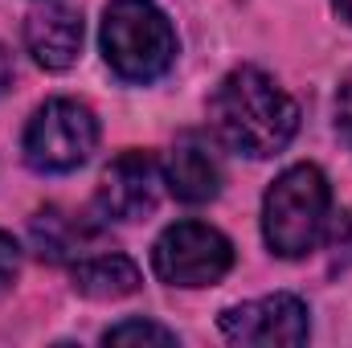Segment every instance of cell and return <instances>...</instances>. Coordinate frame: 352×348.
I'll use <instances>...</instances> for the list:
<instances>
[{"label":"cell","mask_w":352,"mask_h":348,"mask_svg":"<svg viewBox=\"0 0 352 348\" xmlns=\"http://www.w3.org/2000/svg\"><path fill=\"white\" fill-rule=\"evenodd\" d=\"M332 4H336V12H340V17L352 25V0H332Z\"/></svg>","instance_id":"e0dca14e"},{"label":"cell","mask_w":352,"mask_h":348,"mask_svg":"<svg viewBox=\"0 0 352 348\" xmlns=\"http://www.w3.org/2000/svg\"><path fill=\"white\" fill-rule=\"evenodd\" d=\"M25 45L37 66L70 70L82 54V12L66 4H45L25 17Z\"/></svg>","instance_id":"ba28073f"},{"label":"cell","mask_w":352,"mask_h":348,"mask_svg":"<svg viewBox=\"0 0 352 348\" xmlns=\"http://www.w3.org/2000/svg\"><path fill=\"white\" fill-rule=\"evenodd\" d=\"M29 238H33L37 259L45 262H78L102 246V230L66 209H41L29 221Z\"/></svg>","instance_id":"9c48e42d"},{"label":"cell","mask_w":352,"mask_h":348,"mask_svg":"<svg viewBox=\"0 0 352 348\" xmlns=\"http://www.w3.org/2000/svg\"><path fill=\"white\" fill-rule=\"evenodd\" d=\"M332 188L316 164H295L263 197V234L278 259H303L328 230Z\"/></svg>","instance_id":"7a4b0ae2"},{"label":"cell","mask_w":352,"mask_h":348,"mask_svg":"<svg viewBox=\"0 0 352 348\" xmlns=\"http://www.w3.org/2000/svg\"><path fill=\"white\" fill-rule=\"evenodd\" d=\"M168 188L184 205H205L221 193V168L201 135H180L168 156Z\"/></svg>","instance_id":"30bf717a"},{"label":"cell","mask_w":352,"mask_h":348,"mask_svg":"<svg viewBox=\"0 0 352 348\" xmlns=\"http://www.w3.org/2000/svg\"><path fill=\"white\" fill-rule=\"evenodd\" d=\"M152 266L173 287H213L230 274L234 246L205 221H176L156 238Z\"/></svg>","instance_id":"5b68a950"},{"label":"cell","mask_w":352,"mask_h":348,"mask_svg":"<svg viewBox=\"0 0 352 348\" xmlns=\"http://www.w3.org/2000/svg\"><path fill=\"white\" fill-rule=\"evenodd\" d=\"M16 270H21V250H16V242L0 230V291L16 279Z\"/></svg>","instance_id":"5bb4252c"},{"label":"cell","mask_w":352,"mask_h":348,"mask_svg":"<svg viewBox=\"0 0 352 348\" xmlns=\"http://www.w3.org/2000/svg\"><path fill=\"white\" fill-rule=\"evenodd\" d=\"M21 148L37 173H74L98 148V119L74 98H50L29 119Z\"/></svg>","instance_id":"277c9868"},{"label":"cell","mask_w":352,"mask_h":348,"mask_svg":"<svg viewBox=\"0 0 352 348\" xmlns=\"http://www.w3.org/2000/svg\"><path fill=\"white\" fill-rule=\"evenodd\" d=\"M102 58L127 83L160 78L176 58V33L152 0H111L102 12Z\"/></svg>","instance_id":"3957f363"},{"label":"cell","mask_w":352,"mask_h":348,"mask_svg":"<svg viewBox=\"0 0 352 348\" xmlns=\"http://www.w3.org/2000/svg\"><path fill=\"white\" fill-rule=\"evenodd\" d=\"M328 250H332V274L352 270V209L336 217V226L328 234Z\"/></svg>","instance_id":"4fadbf2b"},{"label":"cell","mask_w":352,"mask_h":348,"mask_svg":"<svg viewBox=\"0 0 352 348\" xmlns=\"http://www.w3.org/2000/svg\"><path fill=\"white\" fill-rule=\"evenodd\" d=\"M160 164L148 152H123L98 180V209L115 221H140L160 205Z\"/></svg>","instance_id":"52a82bcc"},{"label":"cell","mask_w":352,"mask_h":348,"mask_svg":"<svg viewBox=\"0 0 352 348\" xmlns=\"http://www.w3.org/2000/svg\"><path fill=\"white\" fill-rule=\"evenodd\" d=\"M102 345H176V332L152 320H123L102 332Z\"/></svg>","instance_id":"7c38bea8"},{"label":"cell","mask_w":352,"mask_h":348,"mask_svg":"<svg viewBox=\"0 0 352 348\" xmlns=\"http://www.w3.org/2000/svg\"><path fill=\"white\" fill-rule=\"evenodd\" d=\"M221 332L234 345H303L307 340V307L295 295H266L254 303H238L221 312Z\"/></svg>","instance_id":"8992f818"},{"label":"cell","mask_w":352,"mask_h":348,"mask_svg":"<svg viewBox=\"0 0 352 348\" xmlns=\"http://www.w3.org/2000/svg\"><path fill=\"white\" fill-rule=\"evenodd\" d=\"M74 291L87 299H123L140 291V266L127 254H87L74 262Z\"/></svg>","instance_id":"8fae6325"},{"label":"cell","mask_w":352,"mask_h":348,"mask_svg":"<svg viewBox=\"0 0 352 348\" xmlns=\"http://www.w3.org/2000/svg\"><path fill=\"white\" fill-rule=\"evenodd\" d=\"M12 78H16V66H12V54H8V50L0 45V94H4V90L12 87Z\"/></svg>","instance_id":"2e32d148"},{"label":"cell","mask_w":352,"mask_h":348,"mask_svg":"<svg viewBox=\"0 0 352 348\" xmlns=\"http://www.w3.org/2000/svg\"><path fill=\"white\" fill-rule=\"evenodd\" d=\"M209 123L226 148L266 160L291 144V135L299 127V107L270 74L254 70V66H238L213 90Z\"/></svg>","instance_id":"6da1fadb"},{"label":"cell","mask_w":352,"mask_h":348,"mask_svg":"<svg viewBox=\"0 0 352 348\" xmlns=\"http://www.w3.org/2000/svg\"><path fill=\"white\" fill-rule=\"evenodd\" d=\"M336 115H340V131L349 135V144H352V87H344L340 102H336Z\"/></svg>","instance_id":"9a60e30c"}]
</instances>
